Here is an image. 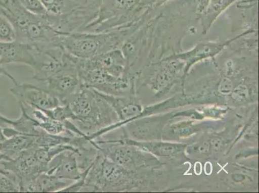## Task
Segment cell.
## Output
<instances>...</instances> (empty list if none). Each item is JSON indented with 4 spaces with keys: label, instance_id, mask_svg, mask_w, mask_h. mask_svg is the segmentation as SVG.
Instances as JSON below:
<instances>
[{
    "label": "cell",
    "instance_id": "cell-1",
    "mask_svg": "<svg viewBox=\"0 0 259 193\" xmlns=\"http://www.w3.org/2000/svg\"><path fill=\"white\" fill-rule=\"evenodd\" d=\"M73 114L72 122L87 136L112 126L119 121L116 113L100 92L81 86L66 101Z\"/></svg>",
    "mask_w": 259,
    "mask_h": 193
},
{
    "label": "cell",
    "instance_id": "cell-2",
    "mask_svg": "<svg viewBox=\"0 0 259 193\" xmlns=\"http://www.w3.org/2000/svg\"><path fill=\"white\" fill-rule=\"evenodd\" d=\"M121 37V31L115 29L101 32H73L63 37L61 46L73 57L90 60L117 49Z\"/></svg>",
    "mask_w": 259,
    "mask_h": 193
},
{
    "label": "cell",
    "instance_id": "cell-3",
    "mask_svg": "<svg viewBox=\"0 0 259 193\" xmlns=\"http://www.w3.org/2000/svg\"><path fill=\"white\" fill-rule=\"evenodd\" d=\"M133 182L130 169L119 166L100 153L86 176L81 192H113L123 190Z\"/></svg>",
    "mask_w": 259,
    "mask_h": 193
},
{
    "label": "cell",
    "instance_id": "cell-4",
    "mask_svg": "<svg viewBox=\"0 0 259 193\" xmlns=\"http://www.w3.org/2000/svg\"><path fill=\"white\" fill-rule=\"evenodd\" d=\"M68 149L66 144L55 147L32 148L25 151L15 159L0 161L2 168L13 172L20 180V192L32 179L47 171L49 162L56 155Z\"/></svg>",
    "mask_w": 259,
    "mask_h": 193
},
{
    "label": "cell",
    "instance_id": "cell-5",
    "mask_svg": "<svg viewBox=\"0 0 259 193\" xmlns=\"http://www.w3.org/2000/svg\"><path fill=\"white\" fill-rule=\"evenodd\" d=\"M42 84L47 90L60 100L61 105H65L66 101L81 86L77 72L76 58L73 57L72 60L60 72Z\"/></svg>",
    "mask_w": 259,
    "mask_h": 193
},
{
    "label": "cell",
    "instance_id": "cell-6",
    "mask_svg": "<svg viewBox=\"0 0 259 193\" xmlns=\"http://www.w3.org/2000/svg\"><path fill=\"white\" fill-rule=\"evenodd\" d=\"M18 104L37 108L41 110H50L61 105L56 96L41 87L30 83L15 84L10 89Z\"/></svg>",
    "mask_w": 259,
    "mask_h": 193
},
{
    "label": "cell",
    "instance_id": "cell-7",
    "mask_svg": "<svg viewBox=\"0 0 259 193\" xmlns=\"http://www.w3.org/2000/svg\"><path fill=\"white\" fill-rule=\"evenodd\" d=\"M49 175L62 180L74 181L81 177L80 171L74 151H63L54 156L49 162L46 171Z\"/></svg>",
    "mask_w": 259,
    "mask_h": 193
},
{
    "label": "cell",
    "instance_id": "cell-8",
    "mask_svg": "<svg viewBox=\"0 0 259 193\" xmlns=\"http://www.w3.org/2000/svg\"><path fill=\"white\" fill-rule=\"evenodd\" d=\"M0 61L2 64H24L33 68L35 61L32 44L18 40L0 41Z\"/></svg>",
    "mask_w": 259,
    "mask_h": 193
},
{
    "label": "cell",
    "instance_id": "cell-9",
    "mask_svg": "<svg viewBox=\"0 0 259 193\" xmlns=\"http://www.w3.org/2000/svg\"><path fill=\"white\" fill-rule=\"evenodd\" d=\"M72 182L71 181L62 180L44 172L29 181L23 187L22 192H61Z\"/></svg>",
    "mask_w": 259,
    "mask_h": 193
},
{
    "label": "cell",
    "instance_id": "cell-10",
    "mask_svg": "<svg viewBox=\"0 0 259 193\" xmlns=\"http://www.w3.org/2000/svg\"><path fill=\"white\" fill-rule=\"evenodd\" d=\"M23 106L27 114L36 121L37 125L42 130L51 135L75 136L69 132L66 128L65 122L51 118L43 110L37 108Z\"/></svg>",
    "mask_w": 259,
    "mask_h": 193
},
{
    "label": "cell",
    "instance_id": "cell-11",
    "mask_svg": "<svg viewBox=\"0 0 259 193\" xmlns=\"http://www.w3.org/2000/svg\"><path fill=\"white\" fill-rule=\"evenodd\" d=\"M100 92V91H99ZM101 93V92H100ZM101 95L111 106L113 110L116 113L119 120L126 121L138 116L141 112L140 105L131 98H124L118 95H107L101 93Z\"/></svg>",
    "mask_w": 259,
    "mask_h": 193
},
{
    "label": "cell",
    "instance_id": "cell-12",
    "mask_svg": "<svg viewBox=\"0 0 259 193\" xmlns=\"http://www.w3.org/2000/svg\"><path fill=\"white\" fill-rule=\"evenodd\" d=\"M19 105L21 110L20 116L13 121L11 126L19 133L24 135H36L44 132V131L37 125L36 121L25 111L23 106Z\"/></svg>",
    "mask_w": 259,
    "mask_h": 193
},
{
    "label": "cell",
    "instance_id": "cell-13",
    "mask_svg": "<svg viewBox=\"0 0 259 193\" xmlns=\"http://www.w3.org/2000/svg\"><path fill=\"white\" fill-rule=\"evenodd\" d=\"M50 15H64L83 6L73 0H39Z\"/></svg>",
    "mask_w": 259,
    "mask_h": 193
},
{
    "label": "cell",
    "instance_id": "cell-14",
    "mask_svg": "<svg viewBox=\"0 0 259 193\" xmlns=\"http://www.w3.org/2000/svg\"><path fill=\"white\" fill-rule=\"evenodd\" d=\"M42 110L51 118L59 121L64 122L73 119L72 113L67 105H60L53 109Z\"/></svg>",
    "mask_w": 259,
    "mask_h": 193
},
{
    "label": "cell",
    "instance_id": "cell-15",
    "mask_svg": "<svg viewBox=\"0 0 259 193\" xmlns=\"http://www.w3.org/2000/svg\"><path fill=\"white\" fill-rule=\"evenodd\" d=\"M16 40V33L15 28L11 22L0 15V41H13Z\"/></svg>",
    "mask_w": 259,
    "mask_h": 193
},
{
    "label": "cell",
    "instance_id": "cell-16",
    "mask_svg": "<svg viewBox=\"0 0 259 193\" xmlns=\"http://www.w3.org/2000/svg\"><path fill=\"white\" fill-rule=\"evenodd\" d=\"M23 8L33 15L45 16L48 13L39 0H18Z\"/></svg>",
    "mask_w": 259,
    "mask_h": 193
},
{
    "label": "cell",
    "instance_id": "cell-17",
    "mask_svg": "<svg viewBox=\"0 0 259 193\" xmlns=\"http://www.w3.org/2000/svg\"><path fill=\"white\" fill-rule=\"evenodd\" d=\"M150 149L153 152L160 156L171 157L180 150L178 146L169 144V143H157V144H150Z\"/></svg>",
    "mask_w": 259,
    "mask_h": 193
},
{
    "label": "cell",
    "instance_id": "cell-18",
    "mask_svg": "<svg viewBox=\"0 0 259 193\" xmlns=\"http://www.w3.org/2000/svg\"><path fill=\"white\" fill-rule=\"evenodd\" d=\"M0 192H20V187L15 180L0 173Z\"/></svg>",
    "mask_w": 259,
    "mask_h": 193
},
{
    "label": "cell",
    "instance_id": "cell-19",
    "mask_svg": "<svg viewBox=\"0 0 259 193\" xmlns=\"http://www.w3.org/2000/svg\"><path fill=\"white\" fill-rule=\"evenodd\" d=\"M248 90L246 86L241 85L237 87L232 93V98L237 102H242L248 98Z\"/></svg>",
    "mask_w": 259,
    "mask_h": 193
},
{
    "label": "cell",
    "instance_id": "cell-20",
    "mask_svg": "<svg viewBox=\"0 0 259 193\" xmlns=\"http://www.w3.org/2000/svg\"><path fill=\"white\" fill-rule=\"evenodd\" d=\"M221 93L223 94L229 93L232 89V84L231 83L230 80L225 79L221 82L220 88Z\"/></svg>",
    "mask_w": 259,
    "mask_h": 193
},
{
    "label": "cell",
    "instance_id": "cell-21",
    "mask_svg": "<svg viewBox=\"0 0 259 193\" xmlns=\"http://www.w3.org/2000/svg\"><path fill=\"white\" fill-rule=\"evenodd\" d=\"M0 76L8 77L9 80H11V81L13 82L15 85L18 84V82L16 81L15 77L6 70V68H5V65L2 64L1 61H0Z\"/></svg>",
    "mask_w": 259,
    "mask_h": 193
},
{
    "label": "cell",
    "instance_id": "cell-22",
    "mask_svg": "<svg viewBox=\"0 0 259 193\" xmlns=\"http://www.w3.org/2000/svg\"><path fill=\"white\" fill-rule=\"evenodd\" d=\"M13 120L8 119V117L4 116L0 114V127L5 128V127L11 126L13 124Z\"/></svg>",
    "mask_w": 259,
    "mask_h": 193
},
{
    "label": "cell",
    "instance_id": "cell-23",
    "mask_svg": "<svg viewBox=\"0 0 259 193\" xmlns=\"http://www.w3.org/2000/svg\"><path fill=\"white\" fill-rule=\"evenodd\" d=\"M147 1H150V3L155 4L159 6V5L164 3V2L168 1V0H147Z\"/></svg>",
    "mask_w": 259,
    "mask_h": 193
},
{
    "label": "cell",
    "instance_id": "cell-24",
    "mask_svg": "<svg viewBox=\"0 0 259 193\" xmlns=\"http://www.w3.org/2000/svg\"><path fill=\"white\" fill-rule=\"evenodd\" d=\"M2 127H0V143L3 142L4 140H6L7 138L6 136H4L3 133V129H2Z\"/></svg>",
    "mask_w": 259,
    "mask_h": 193
},
{
    "label": "cell",
    "instance_id": "cell-25",
    "mask_svg": "<svg viewBox=\"0 0 259 193\" xmlns=\"http://www.w3.org/2000/svg\"></svg>",
    "mask_w": 259,
    "mask_h": 193
}]
</instances>
